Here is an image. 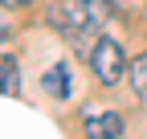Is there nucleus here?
Here are the masks:
<instances>
[{
  "mask_svg": "<svg viewBox=\"0 0 147 139\" xmlns=\"http://www.w3.org/2000/svg\"><path fill=\"white\" fill-rule=\"evenodd\" d=\"M86 65H90V74L102 86H119L127 78V53H123V45L110 41V37H98L86 49Z\"/></svg>",
  "mask_w": 147,
  "mask_h": 139,
  "instance_id": "obj_1",
  "label": "nucleus"
},
{
  "mask_svg": "<svg viewBox=\"0 0 147 139\" xmlns=\"http://www.w3.org/2000/svg\"><path fill=\"white\" fill-rule=\"evenodd\" d=\"M49 25L61 33V37H82L98 25L94 8H90V0H57V4L49 8Z\"/></svg>",
  "mask_w": 147,
  "mask_h": 139,
  "instance_id": "obj_2",
  "label": "nucleus"
},
{
  "mask_svg": "<svg viewBox=\"0 0 147 139\" xmlns=\"http://www.w3.org/2000/svg\"><path fill=\"white\" fill-rule=\"evenodd\" d=\"M86 139H123L119 111H86Z\"/></svg>",
  "mask_w": 147,
  "mask_h": 139,
  "instance_id": "obj_3",
  "label": "nucleus"
},
{
  "mask_svg": "<svg viewBox=\"0 0 147 139\" xmlns=\"http://www.w3.org/2000/svg\"><path fill=\"white\" fill-rule=\"evenodd\" d=\"M69 65L65 61H57V65H53V70H45V78H41V86H45V90L53 94V98H69Z\"/></svg>",
  "mask_w": 147,
  "mask_h": 139,
  "instance_id": "obj_4",
  "label": "nucleus"
},
{
  "mask_svg": "<svg viewBox=\"0 0 147 139\" xmlns=\"http://www.w3.org/2000/svg\"><path fill=\"white\" fill-rule=\"evenodd\" d=\"M127 82H131V90L139 102H147V53H139L131 65H127Z\"/></svg>",
  "mask_w": 147,
  "mask_h": 139,
  "instance_id": "obj_5",
  "label": "nucleus"
},
{
  "mask_svg": "<svg viewBox=\"0 0 147 139\" xmlns=\"http://www.w3.org/2000/svg\"><path fill=\"white\" fill-rule=\"evenodd\" d=\"M0 94H21V70H16V57L0 61Z\"/></svg>",
  "mask_w": 147,
  "mask_h": 139,
  "instance_id": "obj_6",
  "label": "nucleus"
},
{
  "mask_svg": "<svg viewBox=\"0 0 147 139\" xmlns=\"http://www.w3.org/2000/svg\"><path fill=\"white\" fill-rule=\"evenodd\" d=\"M90 8H94V16H98V25L115 16V4H110V0H90Z\"/></svg>",
  "mask_w": 147,
  "mask_h": 139,
  "instance_id": "obj_7",
  "label": "nucleus"
},
{
  "mask_svg": "<svg viewBox=\"0 0 147 139\" xmlns=\"http://www.w3.org/2000/svg\"><path fill=\"white\" fill-rule=\"evenodd\" d=\"M33 0H0V8H29Z\"/></svg>",
  "mask_w": 147,
  "mask_h": 139,
  "instance_id": "obj_8",
  "label": "nucleus"
},
{
  "mask_svg": "<svg viewBox=\"0 0 147 139\" xmlns=\"http://www.w3.org/2000/svg\"><path fill=\"white\" fill-rule=\"evenodd\" d=\"M8 33H12V29H8V21H4V12H0V41H8Z\"/></svg>",
  "mask_w": 147,
  "mask_h": 139,
  "instance_id": "obj_9",
  "label": "nucleus"
}]
</instances>
